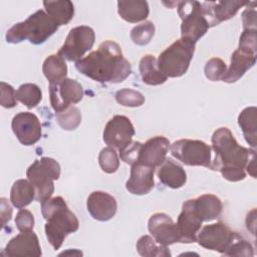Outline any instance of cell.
<instances>
[{"mask_svg":"<svg viewBox=\"0 0 257 257\" xmlns=\"http://www.w3.org/2000/svg\"><path fill=\"white\" fill-rule=\"evenodd\" d=\"M142 146V143L140 142H131L128 145L123 147L121 150H119V157L121 161H123L125 164L134 165L138 161L139 151Z\"/></svg>","mask_w":257,"mask_h":257,"instance_id":"37","label":"cell"},{"mask_svg":"<svg viewBox=\"0 0 257 257\" xmlns=\"http://www.w3.org/2000/svg\"><path fill=\"white\" fill-rule=\"evenodd\" d=\"M182 209L203 223L219 218L223 211V204L219 197L213 194H204L195 199L185 201Z\"/></svg>","mask_w":257,"mask_h":257,"instance_id":"12","label":"cell"},{"mask_svg":"<svg viewBox=\"0 0 257 257\" xmlns=\"http://www.w3.org/2000/svg\"><path fill=\"white\" fill-rule=\"evenodd\" d=\"M59 126L64 131H73L81 122V112L78 107L71 105L67 109L55 113Z\"/></svg>","mask_w":257,"mask_h":257,"instance_id":"31","label":"cell"},{"mask_svg":"<svg viewBox=\"0 0 257 257\" xmlns=\"http://www.w3.org/2000/svg\"><path fill=\"white\" fill-rule=\"evenodd\" d=\"M84 91L79 82L74 79L65 78L60 82L49 83L50 104L55 113L67 109L71 104L79 102Z\"/></svg>","mask_w":257,"mask_h":257,"instance_id":"11","label":"cell"},{"mask_svg":"<svg viewBox=\"0 0 257 257\" xmlns=\"http://www.w3.org/2000/svg\"><path fill=\"white\" fill-rule=\"evenodd\" d=\"M1 219H2V225L5 226L11 219L12 216V208L10 204L8 203L6 198H1Z\"/></svg>","mask_w":257,"mask_h":257,"instance_id":"42","label":"cell"},{"mask_svg":"<svg viewBox=\"0 0 257 257\" xmlns=\"http://www.w3.org/2000/svg\"><path fill=\"white\" fill-rule=\"evenodd\" d=\"M15 224L17 229L22 231H29L33 230L34 228V216L33 214L26 209H20L16 214Z\"/></svg>","mask_w":257,"mask_h":257,"instance_id":"38","label":"cell"},{"mask_svg":"<svg viewBox=\"0 0 257 257\" xmlns=\"http://www.w3.org/2000/svg\"><path fill=\"white\" fill-rule=\"evenodd\" d=\"M115 100L122 106L138 107L145 103V96L138 90L132 88H122L115 92Z\"/></svg>","mask_w":257,"mask_h":257,"instance_id":"33","label":"cell"},{"mask_svg":"<svg viewBox=\"0 0 257 257\" xmlns=\"http://www.w3.org/2000/svg\"><path fill=\"white\" fill-rule=\"evenodd\" d=\"M257 52L238 47L231 55V62L222 80L226 83H233L239 80L247 70L256 63Z\"/></svg>","mask_w":257,"mask_h":257,"instance_id":"20","label":"cell"},{"mask_svg":"<svg viewBox=\"0 0 257 257\" xmlns=\"http://www.w3.org/2000/svg\"><path fill=\"white\" fill-rule=\"evenodd\" d=\"M135 133L131 119L125 115L116 114L105 124L102 139L108 147L119 151L132 142Z\"/></svg>","mask_w":257,"mask_h":257,"instance_id":"13","label":"cell"},{"mask_svg":"<svg viewBox=\"0 0 257 257\" xmlns=\"http://www.w3.org/2000/svg\"><path fill=\"white\" fill-rule=\"evenodd\" d=\"M45 12L59 25H66L74 15V5L71 1H44Z\"/></svg>","mask_w":257,"mask_h":257,"instance_id":"26","label":"cell"},{"mask_svg":"<svg viewBox=\"0 0 257 257\" xmlns=\"http://www.w3.org/2000/svg\"><path fill=\"white\" fill-rule=\"evenodd\" d=\"M59 25L44 11L37 10L25 21L14 24L6 33V41L19 43L27 39L30 43L38 45L44 43L54 34Z\"/></svg>","mask_w":257,"mask_h":257,"instance_id":"4","label":"cell"},{"mask_svg":"<svg viewBox=\"0 0 257 257\" xmlns=\"http://www.w3.org/2000/svg\"><path fill=\"white\" fill-rule=\"evenodd\" d=\"M86 208L94 220L105 222L114 217L117 210V203L115 198L110 194L102 191H94L87 198Z\"/></svg>","mask_w":257,"mask_h":257,"instance_id":"19","label":"cell"},{"mask_svg":"<svg viewBox=\"0 0 257 257\" xmlns=\"http://www.w3.org/2000/svg\"><path fill=\"white\" fill-rule=\"evenodd\" d=\"M98 163L104 173H115L119 167V159L115 150L111 147L103 148L98 155Z\"/></svg>","mask_w":257,"mask_h":257,"instance_id":"34","label":"cell"},{"mask_svg":"<svg viewBox=\"0 0 257 257\" xmlns=\"http://www.w3.org/2000/svg\"><path fill=\"white\" fill-rule=\"evenodd\" d=\"M238 236L237 232L220 221L202 227L197 234V242L205 249L217 251L227 256Z\"/></svg>","mask_w":257,"mask_h":257,"instance_id":"9","label":"cell"},{"mask_svg":"<svg viewBox=\"0 0 257 257\" xmlns=\"http://www.w3.org/2000/svg\"><path fill=\"white\" fill-rule=\"evenodd\" d=\"M155 34V25L151 21H146L135 26L131 31V38L137 45L143 46L150 43Z\"/></svg>","mask_w":257,"mask_h":257,"instance_id":"32","label":"cell"},{"mask_svg":"<svg viewBox=\"0 0 257 257\" xmlns=\"http://www.w3.org/2000/svg\"><path fill=\"white\" fill-rule=\"evenodd\" d=\"M117 12L126 22L137 23L147 19L150 8L147 1H118Z\"/></svg>","mask_w":257,"mask_h":257,"instance_id":"24","label":"cell"},{"mask_svg":"<svg viewBox=\"0 0 257 257\" xmlns=\"http://www.w3.org/2000/svg\"><path fill=\"white\" fill-rule=\"evenodd\" d=\"M12 131L23 146L36 144L42 135L41 124L38 117L28 111H21L14 115L11 122Z\"/></svg>","mask_w":257,"mask_h":257,"instance_id":"15","label":"cell"},{"mask_svg":"<svg viewBox=\"0 0 257 257\" xmlns=\"http://www.w3.org/2000/svg\"><path fill=\"white\" fill-rule=\"evenodd\" d=\"M42 71L49 83H56L66 78L67 65L59 53L51 54L44 60Z\"/></svg>","mask_w":257,"mask_h":257,"instance_id":"28","label":"cell"},{"mask_svg":"<svg viewBox=\"0 0 257 257\" xmlns=\"http://www.w3.org/2000/svg\"><path fill=\"white\" fill-rule=\"evenodd\" d=\"M26 176L35 189V200L42 204L49 200L54 192L53 181L60 177V166L54 159L43 157L28 167Z\"/></svg>","mask_w":257,"mask_h":257,"instance_id":"5","label":"cell"},{"mask_svg":"<svg viewBox=\"0 0 257 257\" xmlns=\"http://www.w3.org/2000/svg\"><path fill=\"white\" fill-rule=\"evenodd\" d=\"M170 145L169 140L163 136L149 139L145 144H142L136 164H142L153 169L158 168L167 159Z\"/></svg>","mask_w":257,"mask_h":257,"instance_id":"16","label":"cell"},{"mask_svg":"<svg viewBox=\"0 0 257 257\" xmlns=\"http://www.w3.org/2000/svg\"><path fill=\"white\" fill-rule=\"evenodd\" d=\"M155 169L142 164H134L131 169V176L125 183L128 193L137 196L149 194L155 187Z\"/></svg>","mask_w":257,"mask_h":257,"instance_id":"21","label":"cell"},{"mask_svg":"<svg viewBox=\"0 0 257 257\" xmlns=\"http://www.w3.org/2000/svg\"><path fill=\"white\" fill-rule=\"evenodd\" d=\"M214 159L211 170L219 171L229 182H239L246 178V167L255 157V150L240 146L228 127H219L212 135Z\"/></svg>","mask_w":257,"mask_h":257,"instance_id":"2","label":"cell"},{"mask_svg":"<svg viewBox=\"0 0 257 257\" xmlns=\"http://www.w3.org/2000/svg\"><path fill=\"white\" fill-rule=\"evenodd\" d=\"M16 98L27 108H34L42 99V91L40 87L34 83L21 84L16 90Z\"/></svg>","mask_w":257,"mask_h":257,"instance_id":"30","label":"cell"},{"mask_svg":"<svg viewBox=\"0 0 257 257\" xmlns=\"http://www.w3.org/2000/svg\"><path fill=\"white\" fill-rule=\"evenodd\" d=\"M36 197L35 189L29 180L19 179L14 182L10 191V201L17 209L28 206Z\"/></svg>","mask_w":257,"mask_h":257,"instance_id":"25","label":"cell"},{"mask_svg":"<svg viewBox=\"0 0 257 257\" xmlns=\"http://www.w3.org/2000/svg\"><path fill=\"white\" fill-rule=\"evenodd\" d=\"M95 40V33L89 26L80 25L70 29L58 53L68 61H77L89 51Z\"/></svg>","mask_w":257,"mask_h":257,"instance_id":"10","label":"cell"},{"mask_svg":"<svg viewBox=\"0 0 257 257\" xmlns=\"http://www.w3.org/2000/svg\"><path fill=\"white\" fill-rule=\"evenodd\" d=\"M2 254L11 257H39L41 256L42 252L37 235L33 232V230H29L22 231L10 239Z\"/></svg>","mask_w":257,"mask_h":257,"instance_id":"17","label":"cell"},{"mask_svg":"<svg viewBox=\"0 0 257 257\" xmlns=\"http://www.w3.org/2000/svg\"><path fill=\"white\" fill-rule=\"evenodd\" d=\"M195 44L184 38L173 42L157 59L160 70L167 77H180L184 75L194 56Z\"/></svg>","mask_w":257,"mask_h":257,"instance_id":"6","label":"cell"},{"mask_svg":"<svg viewBox=\"0 0 257 257\" xmlns=\"http://www.w3.org/2000/svg\"><path fill=\"white\" fill-rule=\"evenodd\" d=\"M140 74L143 82L149 85H160L166 82L168 77L160 70L157 58L152 54L142 57L139 65Z\"/></svg>","mask_w":257,"mask_h":257,"instance_id":"23","label":"cell"},{"mask_svg":"<svg viewBox=\"0 0 257 257\" xmlns=\"http://www.w3.org/2000/svg\"><path fill=\"white\" fill-rule=\"evenodd\" d=\"M136 247L138 253L144 257H167L172 255L168 246L157 243L156 240L149 235L142 236L138 240Z\"/></svg>","mask_w":257,"mask_h":257,"instance_id":"29","label":"cell"},{"mask_svg":"<svg viewBox=\"0 0 257 257\" xmlns=\"http://www.w3.org/2000/svg\"><path fill=\"white\" fill-rule=\"evenodd\" d=\"M171 155L182 164L191 167H211L212 148L200 140L181 139L170 146Z\"/></svg>","mask_w":257,"mask_h":257,"instance_id":"8","label":"cell"},{"mask_svg":"<svg viewBox=\"0 0 257 257\" xmlns=\"http://www.w3.org/2000/svg\"><path fill=\"white\" fill-rule=\"evenodd\" d=\"M256 33H257L256 28L243 29V32L240 35L238 47L257 52V45H256L257 35H256Z\"/></svg>","mask_w":257,"mask_h":257,"instance_id":"40","label":"cell"},{"mask_svg":"<svg viewBox=\"0 0 257 257\" xmlns=\"http://www.w3.org/2000/svg\"><path fill=\"white\" fill-rule=\"evenodd\" d=\"M157 176L163 185L171 189L182 188L187 182L185 170L172 159H166L158 167Z\"/></svg>","mask_w":257,"mask_h":257,"instance_id":"22","label":"cell"},{"mask_svg":"<svg viewBox=\"0 0 257 257\" xmlns=\"http://www.w3.org/2000/svg\"><path fill=\"white\" fill-rule=\"evenodd\" d=\"M148 229L156 242L161 245L169 246L182 241L177 223L165 213L152 215L148 222Z\"/></svg>","mask_w":257,"mask_h":257,"instance_id":"14","label":"cell"},{"mask_svg":"<svg viewBox=\"0 0 257 257\" xmlns=\"http://www.w3.org/2000/svg\"><path fill=\"white\" fill-rule=\"evenodd\" d=\"M41 213L46 221L44 231L49 244L58 250L68 234L79 228V221L60 196L50 198L41 204Z\"/></svg>","mask_w":257,"mask_h":257,"instance_id":"3","label":"cell"},{"mask_svg":"<svg viewBox=\"0 0 257 257\" xmlns=\"http://www.w3.org/2000/svg\"><path fill=\"white\" fill-rule=\"evenodd\" d=\"M0 84H1V97H0L1 105L5 108L14 107L17 104L16 91L10 84L4 81H1Z\"/></svg>","mask_w":257,"mask_h":257,"instance_id":"39","label":"cell"},{"mask_svg":"<svg viewBox=\"0 0 257 257\" xmlns=\"http://www.w3.org/2000/svg\"><path fill=\"white\" fill-rule=\"evenodd\" d=\"M253 246L249 241L244 239L241 235L237 237L227 256H253Z\"/></svg>","mask_w":257,"mask_h":257,"instance_id":"36","label":"cell"},{"mask_svg":"<svg viewBox=\"0 0 257 257\" xmlns=\"http://www.w3.org/2000/svg\"><path fill=\"white\" fill-rule=\"evenodd\" d=\"M250 3H248V8H246L242 13V21H243V29L247 28H256V2H253L252 7H250Z\"/></svg>","mask_w":257,"mask_h":257,"instance_id":"41","label":"cell"},{"mask_svg":"<svg viewBox=\"0 0 257 257\" xmlns=\"http://www.w3.org/2000/svg\"><path fill=\"white\" fill-rule=\"evenodd\" d=\"M227 70L226 63L218 57H213L209 59L204 67V72L206 77L211 81L222 80L225 72Z\"/></svg>","mask_w":257,"mask_h":257,"instance_id":"35","label":"cell"},{"mask_svg":"<svg viewBox=\"0 0 257 257\" xmlns=\"http://www.w3.org/2000/svg\"><path fill=\"white\" fill-rule=\"evenodd\" d=\"M178 13L182 19L181 38L196 43L210 28L204 16L201 2L181 1L178 2Z\"/></svg>","mask_w":257,"mask_h":257,"instance_id":"7","label":"cell"},{"mask_svg":"<svg viewBox=\"0 0 257 257\" xmlns=\"http://www.w3.org/2000/svg\"><path fill=\"white\" fill-rule=\"evenodd\" d=\"M75 68L83 75L101 83H119L132 73V65L123 56L120 46L111 40L75 62Z\"/></svg>","mask_w":257,"mask_h":257,"instance_id":"1","label":"cell"},{"mask_svg":"<svg viewBox=\"0 0 257 257\" xmlns=\"http://www.w3.org/2000/svg\"><path fill=\"white\" fill-rule=\"evenodd\" d=\"M248 3V1H215L201 2V6L209 26L213 27L234 17L239 9Z\"/></svg>","mask_w":257,"mask_h":257,"instance_id":"18","label":"cell"},{"mask_svg":"<svg viewBox=\"0 0 257 257\" xmlns=\"http://www.w3.org/2000/svg\"><path fill=\"white\" fill-rule=\"evenodd\" d=\"M238 124L241 127L244 138L250 147L256 148L257 137V108L248 106L238 115Z\"/></svg>","mask_w":257,"mask_h":257,"instance_id":"27","label":"cell"}]
</instances>
